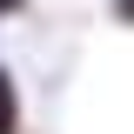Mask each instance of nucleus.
I'll return each instance as SVG.
<instances>
[{"label":"nucleus","mask_w":134,"mask_h":134,"mask_svg":"<svg viewBox=\"0 0 134 134\" xmlns=\"http://www.w3.org/2000/svg\"><path fill=\"white\" fill-rule=\"evenodd\" d=\"M0 134H27V94L7 60H0Z\"/></svg>","instance_id":"f257e3e1"},{"label":"nucleus","mask_w":134,"mask_h":134,"mask_svg":"<svg viewBox=\"0 0 134 134\" xmlns=\"http://www.w3.org/2000/svg\"><path fill=\"white\" fill-rule=\"evenodd\" d=\"M107 20L114 27H134V0H107Z\"/></svg>","instance_id":"f03ea898"},{"label":"nucleus","mask_w":134,"mask_h":134,"mask_svg":"<svg viewBox=\"0 0 134 134\" xmlns=\"http://www.w3.org/2000/svg\"><path fill=\"white\" fill-rule=\"evenodd\" d=\"M27 14V0H0V20H20Z\"/></svg>","instance_id":"7ed1b4c3"}]
</instances>
